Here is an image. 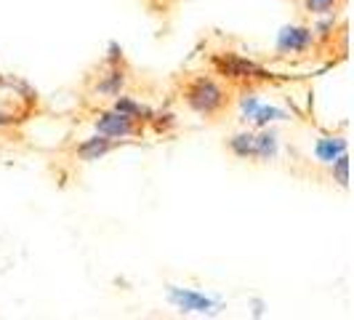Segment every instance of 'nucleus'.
I'll return each instance as SVG.
<instances>
[{
	"label": "nucleus",
	"instance_id": "nucleus-3",
	"mask_svg": "<svg viewBox=\"0 0 354 320\" xmlns=\"http://www.w3.org/2000/svg\"><path fill=\"white\" fill-rule=\"evenodd\" d=\"M315 43V30L312 27H301V24H293V27H283L280 35H277V51L283 56L290 53H306Z\"/></svg>",
	"mask_w": 354,
	"mask_h": 320
},
{
	"label": "nucleus",
	"instance_id": "nucleus-4",
	"mask_svg": "<svg viewBox=\"0 0 354 320\" xmlns=\"http://www.w3.org/2000/svg\"><path fill=\"white\" fill-rule=\"evenodd\" d=\"M168 299L176 304L181 312H213V307H216L213 299L197 294V291H187V288H171Z\"/></svg>",
	"mask_w": 354,
	"mask_h": 320
},
{
	"label": "nucleus",
	"instance_id": "nucleus-8",
	"mask_svg": "<svg viewBox=\"0 0 354 320\" xmlns=\"http://www.w3.org/2000/svg\"><path fill=\"white\" fill-rule=\"evenodd\" d=\"M112 109L120 112V115H125V118H131V121H136V123H142V121H149V118H152V112H149L144 105H139L136 99H131V96H115Z\"/></svg>",
	"mask_w": 354,
	"mask_h": 320
},
{
	"label": "nucleus",
	"instance_id": "nucleus-12",
	"mask_svg": "<svg viewBox=\"0 0 354 320\" xmlns=\"http://www.w3.org/2000/svg\"><path fill=\"white\" fill-rule=\"evenodd\" d=\"M230 150L237 158H253V134H237V136H232Z\"/></svg>",
	"mask_w": 354,
	"mask_h": 320
},
{
	"label": "nucleus",
	"instance_id": "nucleus-7",
	"mask_svg": "<svg viewBox=\"0 0 354 320\" xmlns=\"http://www.w3.org/2000/svg\"><path fill=\"white\" fill-rule=\"evenodd\" d=\"M344 152H346V139H341V136H322L315 144V155L322 163H333Z\"/></svg>",
	"mask_w": 354,
	"mask_h": 320
},
{
	"label": "nucleus",
	"instance_id": "nucleus-15",
	"mask_svg": "<svg viewBox=\"0 0 354 320\" xmlns=\"http://www.w3.org/2000/svg\"><path fill=\"white\" fill-rule=\"evenodd\" d=\"M259 105H261V102H259V96H256V94H250V96H243L240 107H243V115H245V121H248L250 115L256 112V107H259Z\"/></svg>",
	"mask_w": 354,
	"mask_h": 320
},
{
	"label": "nucleus",
	"instance_id": "nucleus-5",
	"mask_svg": "<svg viewBox=\"0 0 354 320\" xmlns=\"http://www.w3.org/2000/svg\"><path fill=\"white\" fill-rule=\"evenodd\" d=\"M216 64H218L221 75H227V78H253V75L259 72L256 64H250V62L240 59V56H234V53L216 56Z\"/></svg>",
	"mask_w": 354,
	"mask_h": 320
},
{
	"label": "nucleus",
	"instance_id": "nucleus-14",
	"mask_svg": "<svg viewBox=\"0 0 354 320\" xmlns=\"http://www.w3.org/2000/svg\"><path fill=\"white\" fill-rule=\"evenodd\" d=\"M330 171H333V177L341 187H346L349 184V158H346V152L344 155H338L333 163H330Z\"/></svg>",
	"mask_w": 354,
	"mask_h": 320
},
{
	"label": "nucleus",
	"instance_id": "nucleus-11",
	"mask_svg": "<svg viewBox=\"0 0 354 320\" xmlns=\"http://www.w3.org/2000/svg\"><path fill=\"white\" fill-rule=\"evenodd\" d=\"M341 3L344 0H304V8L312 17H328V14H336Z\"/></svg>",
	"mask_w": 354,
	"mask_h": 320
},
{
	"label": "nucleus",
	"instance_id": "nucleus-10",
	"mask_svg": "<svg viewBox=\"0 0 354 320\" xmlns=\"http://www.w3.org/2000/svg\"><path fill=\"white\" fill-rule=\"evenodd\" d=\"M277 155V134L274 131H264L259 136H253V158L272 160Z\"/></svg>",
	"mask_w": 354,
	"mask_h": 320
},
{
	"label": "nucleus",
	"instance_id": "nucleus-13",
	"mask_svg": "<svg viewBox=\"0 0 354 320\" xmlns=\"http://www.w3.org/2000/svg\"><path fill=\"white\" fill-rule=\"evenodd\" d=\"M283 118H288L283 109H277V107H266V105H259L256 107V112L250 115V121L256 125H266L269 121H283Z\"/></svg>",
	"mask_w": 354,
	"mask_h": 320
},
{
	"label": "nucleus",
	"instance_id": "nucleus-2",
	"mask_svg": "<svg viewBox=\"0 0 354 320\" xmlns=\"http://www.w3.org/2000/svg\"><path fill=\"white\" fill-rule=\"evenodd\" d=\"M96 131L102 136H106V139H125V136L139 134L142 125L136 123V121H131V118H125V115H120V112H115V109H109V112H102L96 118Z\"/></svg>",
	"mask_w": 354,
	"mask_h": 320
},
{
	"label": "nucleus",
	"instance_id": "nucleus-1",
	"mask_svg": "<svg viewBox=\"0 0 354 320\" xmlns=\"http://www.w3.org/2000/svg\"><path fill=\"white\" fill-rule=\"evenodd\" d=\"M184 102L192 112L208 118V115H216L227 107V91L221 89L213 78L197 75L184 86Z\"/></svg>",
	"mask_w": 354,
	"mask_h": 320
},
{
	"label": "nucleus",
	"instance_id": "nucleus-6",
	"mask_svg": "<svg viewBox=\"0 0 354 320\" xmlns=\"http://www.w3.org/2000/svg\"><path fill=\"white\" fill-rule=\"evenodd\" d=\"M125 83H128V75H125L118 64H112L106 75H102V80L96 83V94L99 96H109V99H115V96H120L125 89Z\"/></svg>",
	"mask_w": 354,
	"mask_h": 320
},
{
	"label": "nucleus",
	"instance_id": "nucleus-9",
	"mask_svg": "<svg viewBox=\"0 0 354 320\" xmlns=\"http://www.w3.org/2000/svg\"><path fill=\"white\" fill-rule=\"evenodd\" d=\"M115 147V142L112 139H106V136H93V139H86V142L77 147V155L83 160H99V158H104L106 152Z\"/></svg>",
	"mask_w": 354,
	"mask_h": 320
}]
</instances>
